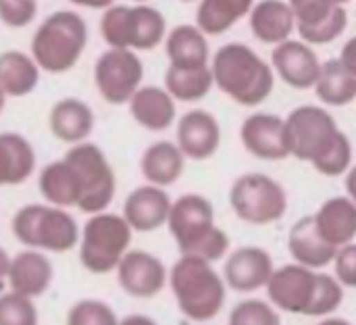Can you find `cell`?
<instances>
[{"label": "cell", "instance_id": "cell-1", "mask_svg": "<svg viewBox=\"0 0 356 325\" xmlns=\"http://www.w3.org/2000/svg\"><path fill=\"white\" fill-rule=\"evenodd\" d=\"M286 125L294 159L311 163L315 171L325 177H338L350 171V138L338 127L327 109L315 104L296 106L286 117Z\"/></svg>", "mask_w": 356, "mask_h": 325}, {"label": "cell", "instance_id": "cell-2", "mask_svg": "<svg viewBox=\"0 0 356 325\" xmlns=\"http://www.w3.org/2000/svg\"><path fill=\"white\" fill-rule=\"evenodd\" d=\"M211 71L215 86L240 106L263 104L275 88L273 67L242 42L223 44L211 61Z\"/></svg>", "mask_w": 356, "mask_h": 325}, {"label": "cell", "instance_id": "cell-3", "mask_svg": "<svg viewBox=\"0 0 356 325\" xmlns=\"http://www.w3.org/2000/svg\"><path fill=\"white\" fill-rule=\"evenodd\" d=\"M169 286L177 309L190 322L204 324L223 311L227 284L215 271L213 263L200 257L181 255L169 271Z\"/></svg>", "mask_w": 356, "mask_h": 325}, {"label": "cell", "instance_id": "cell-4", "mask_svg": "<svg viewBox=\"0 0 356 325\" xmlns=\"http://www.w3.org/2000/svg\"><path fill=\"white\" fill-rule=\"evenodd\" d=\"M15 238L29 248L48 253H69L79 242L77 221L58 207L27 205L13 217Z\"/></svg>", "mask_w": 356, "mask_h": 325}, {"label": "cell", "instance_id": "cell-5", "mask_svg": "<svg viewBox=\"0 0 356 325\" xmlns=\"http://www.w3.org/2000/svg\"><path fill=\"white\" fill-rule=\"evenodd\" d=\"M88 40L83 19L71 10H58L50 15L35 31L31 50L40 67L50 73H63L71 69L81 56Z\"/></svg>", "mask_w": 356, "mask_h": 325}, {"label": "cell", "instance_id": "cell-6", "mask_svg": "<svg viewBox=\"0 0 356 325\" xmlns=\"http://www.w3.org/2000/svg\"><path fill=\"white\" fill-rule=\"evenodd\" d=\"M134 230L123 215L96 213L88 219L81 232L79 263L96 276L111 274L129 253Z\"/></svg>", "mask_w": 356, "mask_h": 325}, {"label": "cell", "instance_id": "cell-7", "mask_svg": "<svg viewBox=\"0 0 356 325\" xmlns=\"http://www.w3.org/2000/svg\"><path fill=\"white\" fill-rule=\"evenodd\" d=\"M100 29L111 48L152 50L165 40L167 21L154 6H111Z\"/></svg>", "mask_w": 356, "mask_h": 325}, {"label": "cell", "instance_id": "cell-8", "mask_svg": "<svg viewBox=\"0 0 356 325\" xmlns=\"http://www.w3.org/2000/svg\"><path fill=\"white\" fill-rule=\"evenodd\" d=\"M229 205L236 217L250 225H271L284 219L288 194L284 186L265 173H244L229 190Z\"/></svg>", "mask_w": 356, "mask_h": 325}, {"label": "cell", "instance_id": "cell-9", "mask_svg": "<svg viewBox=\"0 0 356 325\" xmlns=\"http://www.w3.org/2000/svg\"><path fill=\"white\" fill-rule=\"evenodd\" d=\"M65 161L77 171L81 182V198L77 207L90 215L104 213V209L113 203L117 190L115 171L104 152L96 144L81 142L67 152Z\"/></svg>", "mask_w": 356, "mask_h": 325}, {"label": "cell", "instance_id": "cell-10", "mask_svg": "<svg viewBox=\"0 0 356 325\" xmlns=\"http://www.w3.org/2000/svg\"><path fill=\"white\" fill-rule=\"evenodd\" d=\"M142 77V61L125 48H111L98 58L94 69L96 86L102 98L111 104L129 102L131 96L140 90Z\"/></svg>", "mask_w": 356, "mask_h": 325}, {"label": "cell", "instance_id": "cell-11", "mask_svg": "<svg viewBox=\"0 0 356 325\" xmlns=\"http://www.w3.org/2000/svg\"><path fill=\"white\" fill-rule=\"evenodd\" d=\"M294 19L296 31L302 42L325 46L338 40L348 27V13L344 6L332 4L327 0H288Z\"/></svg>", "mask_w": 356, "mask_h": 325}, {"label": "cell", "instance_id": "cell-12", "mask_svg": "<svg viewBox=\"0 0 356 325\" xmlns=\"http://www.w3.org/2000/svg\"><path fill=\"white\" fill-rule=\"evenodd\" d=\"M167 225L179 253L188 255L215 228L213 203L202 194H184L173 200Z\"/></svg>", "mask_w": 356, "mask_h": 325}, {"label": "cell", "instance_id": "cell-13", "mask_svg": "<svg viewBox=\"0 0 356 325\" xmlns=\"http://www.w3.org/2000/svg\"><path fill=\"white\" fill-rule=\"evenodd\" d=\"M240 140L248 154L261 161H284L292 157L286 119L273 113H254L244 119Z\"/></svg>", "mask_w": 356, "mask_h": 325}, {"label": "cell", "instance_id": "cell-14", "mask_svg": "<svg viewBox=\"0 0 356 325\" xmlns=\"http://www.w3.org/2000/svg\"><path fill=\"white\" fill-rule=\"evenodd\" d=\"M317 274L319 271L307 269L298 263L277 267L265 288L269 303L284 313L307 315L315 294Z\"/></svg>", "mask_w": 356, "mask_h": 325}, {"label": "cell", "instance_id": "cell-15", "mask_svg": "<svg viewBox=\"0 0 356 325\" xmlns=\"http://www.w3.org/2000/svg\"><path fill=\"white\" fill-rule=\"evenodd\" d=\"M117 280L129 296L154 299L169 284V271L159 257L146 251H129L117 267Z\"/></svg>", "mask_w": 356, "mask_h": 325}, {"label": "cell", "instance_id": "cell-16", "mask_svg": "<svg viewBox=\"0 0 356 325\" xmlns=\"http://www.w3.org/2000/svg\"><path fill=\"white\" fill-rule=\"evenodd\" d=\"M321 61L311 44L302 40H286L277 44L271 54V67L294 90H309L315 88L317 77L321 73Z\"/></svg>", "mask_w": 356, "mask_h": 325}, {"label": "cell", "instance_id": "cell-17", "mask_svg": "<svg viewBox=\"0 0 356 325\" xmlns=\"http://www.w3.org/2000/svg\"><path fill=\"white\" fill-rule=\"evenodd\" d=\"M273 271V259L265 248L244 246L227 257L223 267V280L232 290L250 294L261 288H267Z\"/></svg>", "mask_w": 356, "mask_h": 325}, {"label": "cell", "instance_id": "cell-18", "mask_svg": "<svg viewBox=\"0 0 356 325\" xmlns=\"http://www.w3.org/2000/svg\"><path fill=\"white\" fill-rule=\"evenodd\" d=\"M177 146L186 159L207 161L221 146V125L204 109L188 111L177 123Z\"/></svg>", "mask_w": 356, "mask_h": 325}, {"label": "cell", "instance_id": "cell-19", "mask_svg": "<svg viewBox=\"0 0 356 325\" xmlns=\"http://www.w3.org/2000/svg\"><path fill=\"white\" fill-rule=\"evenodd\" d=\"M171 205L173 200L169 198L165 188H159L152 184L140 186L125 198L123 217L134 232L150 234L167 223Z\"/></svg>", "mask_w": 356, "mask_h": 325}, {"label": "cell", "instance_id": "cell-20", "mask_svg": "<svg viewBox=\"0 0 356 325\" xmlns=\"http://www.w3.org/2000/svg\"><path fill=\"white\" fill-rule=\"evenodd\" d=\"M252 35L269 46L284 44L296 31L294 10L288 0H259L248 15Z\"/></svg>", "mask_w": 356, "mask_h": 325}, {"label": "cell", "instance_id": "cell-21", "mask_svg": "<svg viewBox=\"0 0 356 325\" xmlns=\"http://www.w3.org/2000/svg\"><path fill=\"white\" fill-rule=\"evenodd\" d=\"M52 276H54V269H52L50 259L44 253L29 248V251L15 255V259H10L6 280H8L10 292L35 299V296H42L50 288Z\"/></svg>", "mask_w": 356, "mask_h": 325}, {"label": "cell", "instance_id": "cell-22", "mask_svg": "<svg viewBox=\"0 0 356 325\" xmlns=\"http://www.w3.org/2000/svg\"><path fill=\"white\" fill-rule=\"evenodd\" d=\"M313 221L327 244L342 248L356 238V203L350 196H334L317 209Z\"/></svg>", "mask_w": 356, "mask_h": 325}, {"label": "cell", "instance_id": "cell-23", "mask_svg": "<svg viewBox=\"0 0 356 325\" xmlns=\"http://www.w3.org/2000/svg\"><path fill=\"white\" fill-rule=\"evenodd\" d=\"M288 251H290L294 263H298L307 269H313V271H319V269L332 265L334 257L338 253V248H334L319 236L313 215L302 217L294 223V228L290 230V236H288Z\"/></svg>", "mask_w": 356, "mask_h": 325}, {"label": "cell", "instance_id": "cell-24", "mask_svg": "<svg viewBox=\"0 0 356 325\" xmlns=\"http://www.w3.org/2000/svg\"><path fill=\"white\" fill-rule=\"evenodd\" d=\"M131 117L150 132H165L175 121V98L156 86L140 88L129 100Z\"/></svg>", "mask_w": 356, "mask_h": 325}, {"label": "cell", "instance_id": "cell-25", "mask_svg": "<svg viewBox=\"0 0 356 325\" xmlns=\"http://www.w3.org/2000/svg\"><path fill=\"white\" fill-rule=\"evenodd\" d=\"M184 167H186L184 152L179 150L177 144L167 142V140L150 144L144 150L142 161H140V169L146 182L159 188L173 186L181 177Z\"/></svg>", "mask_w": 356, "mask_h": 325}, {"label": "cell", "instance_id": "cell-26", "mask_svg": "<svg viewBox=\"0 0 356 325\" xmlns=\"http://www.w3.org/2000/svg\"><path fill=\"white\" fill-rule=\"evenodd\" d=\"M167 56L171 67L194 69L207 67L211 58L207 33L198 25H177L167 35Z\"/></svg>", "mask_w": 356, "mask_h": 325}, {"label": "cell", "instance_id": "cell-27", "mask_svg": "<svg viewBox=\"0 0 356 325\" xmlns=\"http://www.w3.org/2000/svg\"><path fill=\"white\" fill-rule=\"evenodd\" d=\"M40 192L50 205L58 209L77 207L81 198V182H79L77 171L63 159L42 169Z\"/></svg>", "mask_w": 356, "mask_h": 325}, {"label": "cell", "instance_id": "cell-28", "mask_svg": "<svg viewBox=\"0 0 356 325\" xmlns=\"http://www.w3.org/2000/svg\"><path fill=\"white\" fill-rule=\"evenodd\" d=\"M35 167L31 144L19 134H0V186L23 184Z\"/></svg>", "mask_w": 356, "mask_h": 325}, {"label": "cell", "instance_id": "cell-29", "mask_svg": "<svg viewBox=\"0 0 356 325\" xmlns=\"http://www.w3.org/2000/svg\"><path fill=\"white\" fill-rule=\"evenodd\" d=\"M94 127V113L90 106L75 98H65L54 104L50 113V129L63 142H81Z\"/></svg>", "mask_w": 356, "mask_h": 325}, {"label": "cell", "instance_id": "cell-30", "mask_svg": "<svg viewBox=\"0 0 356 325\" xmlns=\"http://www.w3.org/2000/svg\"><path fill=\"white\" fill-rule=\"evenodd\" d=\"M315 94L325 106H346L356 100V75L340 58H330L321 65Z\"/></svg>", "mask_w": 356, "mask_h": 325}, {"label": "cell", "instance_id": "cell-31", "mask_svg": "<svg viewBox=\"0 0 356 325\" xmlns=\"http://www.w3.org/2000/svg\"><path fill=\"white\" fill-rule=\"evenodd\" d=\"M254 0H200L196 10V25L207 35H221L229 31L240 19L248 17Z\"/></svg>", "mask_w": 356, "mask_h": 325}, {"label": "cell", "instance_id": "cell-32", "mask_svg": "<svg viewBox=\"0 0 356 325\" xmlns=\"http://www.w3.org/2000/svg\"><path fill=\"white\" fill-rule=\"evenodd\" d=\"M215 79L211 65L207 67H194V69H181L171 67L165 73V90L181 102H198L209 96L213 90Z\"/></svg>", "mask_w": 356, "mask_h": 325}, {"label": "cell", "instance_id": "cell-33", "mask_svg": "<svg viewBox=\"0 0 356 325\" xmlns=\"http://www.w3.org/2000/svg\"><path fill=\"white\" fill-rule=\"evenodd\" d=\"M38 84V67L23 52L0 54V88L8 96H25Z\"/></svg>", "mask_w": 356, "mask_h": 325}, {"label": "cell", "instance_id": "cell-34", "mask_svg": "<svg viewBox=\"0 0 356 325\" xmlns=\"http://www.w3.org/2000/svg\"><path fill=\"white\" fill-rule=\"evenodd\" d=\"M344 303V286L330 274H317V286L305 317H330Z\"/></svg>", "mask_w": 356, "mask_h": 325}, {"label": "cell", "instance_id": "cell-35", "mask_svg": "<svg viewBox=\"0 0 356 325\" xmlns=\"http://www.w3.org/2000/svg\"><path fill=\"white\" fill-rule=\"evenodd\" d=\"M227 325H282V317L271 303L246 299L234 307Z\"/></svg>", "mask_w": 356, "mask_h": 325}, {"label": "cell", "instance_id": "cell-36", "mask_svg": "<svg viewBox=\"0 0 356 325\" xmlns=\"http://www.w3.org/2000/svg\"><path fill=\"white\" fill-rule=\"evenodd\" d=\"M38 307L33 299L6 292L0 296V325H38Z\"/></svg>", "mask_w": 356, "mask_h": 325}, {"label": "cell", "instance_id": "cell-37", "mask_svg": "<svg viewBox=\"0 0 356 325\" xmlns=\"http://www.w3.org/2000/svg\"><path fill=\"white\" fill-rule=\"evenodd\" d=\"M117 313L102 301L86 299L71 307L67 325H119Z\"/></svg>", "mask_w": 356, "mask_h": 325}, {"label": "cell", "instance_id": "cell-38", "mask_svg": "<svg viewBox=\"0 0 356 325\" xmlns=\"http://www.w3.org/2000/svg\"><path fill=\"white\" fill-rule=\"evenodd\" d=\"M227 251H229V236L221 228L215 225L188 255L200 257L209 263H217L227 255Z\"/></svg>", "mask_w": 356, "mask_h": 325}, {"label": "cell", "instance_id": "cell-39", "mask_svg": "<svg viewBox=\"0 0 356 325\" xmlns=\"http://www.w3.org/2000/svg\"><path fill=\"white\" fill-rule=\"evenodd\" d=\"M35 17V0H0V19L8 27H25Z\"/></svg>", "mask_w": 356, "mask_h": 325}, {"label": "cell", "instance_id": "cell-40", "mask_svg": "<svg viewBox=\"0 0 356 325\" xmlns=\"http://www.w3.org/2000/svg\"><path fill=\"white\" fill-rule=\"evenodd\" d=\"M334 278L344 288H356V244L350 242L338 248L334 257Z\"/></svg>", "mask_w": 356, "mask_h": 325}, {"label": "cell", "instance_id": "cell-41", "mask_svg": "<svg viewBox=\"0 0 356 325\" xmlns=\"http://www.w3.org/2000/svg\"><path fill=\"white\" fill-rule=\"evenodd\" d=\"M340 61L346 65V69H348L350 73H355L356 75V35H353L350 40H346V44L342 46Z\"/></svg>", "mask_w": 356, "mask_h": 325}, {"label": "cell", "instance_id": "cell-42", "mask_svg": "<svg viewBox=\"0 0 356 325\" xmlns=\"http://www.w3.org/2000/svg\"><path fill=\"white\" fill-rule=\"evenodd\" d=\"M119 325H159L154 319H150V317H146V315H127V317H123Z\"/></svg>", "mask_w": 356, "mask_h": 325}, {"label": "cell", "instance_id": "cell-43", "mask_svg": "<svg viewBox=\"0 0 356 325\" xmlns=\"http://www.w3.org/2000/svg\"><path fill=\"white\" fill-rule=\"evenodd\" d=\"M346 196L356 203V167H350V171L346 173Z\"/></svg>", "mask_w": 356, "mask_h": 325}, {"label": "cell", "instance_id": "cell-44", "mask_svg": "<svg viewBox=\"0 0 356 325\" xmlns=\"http://www.w3.org/2000/svg\"><path fill=\"white\" fill-rule=\"evenodd\" d=\"M75 4H81V6H90V8H102V6H111L113 0H71Z\"/></svg>", "mask_w": 356, "mask_h": 325}, {"label": "cell", "instance_id": "cell-45", "mask_svg": "<svg viewBox=\"0 0 356 325\" xmlns=\"http://www.w3.org/2000/svg\"><path fill=\"white\" fill-rule=\"evenodd\" d=\"M8 267H10V257H8V255H6V251L0 246V280H2V278H6Z\"/></svg>", "mask_w": 356, "mask_h": 325}, {"label": "cell", "instance_id": "cell-46", "mask_svg": "<svg viewBox=\"0 0 356 325\" xmlns=\"http://www.w3.org/2000/svg\"><path fill=\"white\" fill-rule=\"evenodd\" d=\"M317 325H353L350 322H346V319H340V317H327V319H323L321 324Z\"/></svg>", "mask_w": 356, "mask_h": 325}, {"label": "cell", "instance_id": "cell-47", "mask_svg": "<svg viewBox=\"0 0 356 325\" xmlns=\"http://www.w3.org/2000/svg\"><path fill=\"white\" fill-rule=\"evenodd\" d=\"M327 2H332V4H338V6H344V4H348V2H353V0H327Z\"/></svg>", "mask_w": 356, "mask_h": 325}, {"label": "cell", "instance_id": "cell-48", "mask_svg": "<svg viewBox=\"0 0 356 325\" xmlns=\"http://www.w3.org/2000/svg\"><path fill=\"white\" fill-rule=\"evenodd\" d=\"M4 96H6V94H4V92H2V88H0V111L4 109Z\"/></svg>", "mask_w": 356, "mask_h": 325}, {"label": "cell", "instance_id": "cell-49", "mask_svg": "<svg viewBox=\"0 0 356 325\" xmlns=\"http://www.w3.org/2000/svg\"><path fill=\"white\" fill-rule=\"evenodd\" d=\"M181 2H194V0H181Z\"/></svg>", "mask_w": 356, "mask_h": 325}, {"label": "cell", "instance_id": "cell-50", "mask_svg": "<svg viewBox=\"0 0 356 325\" xmlns=\"http://www.w3.org/2000/svg\"><path fill=\"white\" fill-rule=\"evenodd\" d=\"M138 2H144V0H138Z\"/></svg>", "mask_w": 356, "mask_h": 325}]
</instances>
